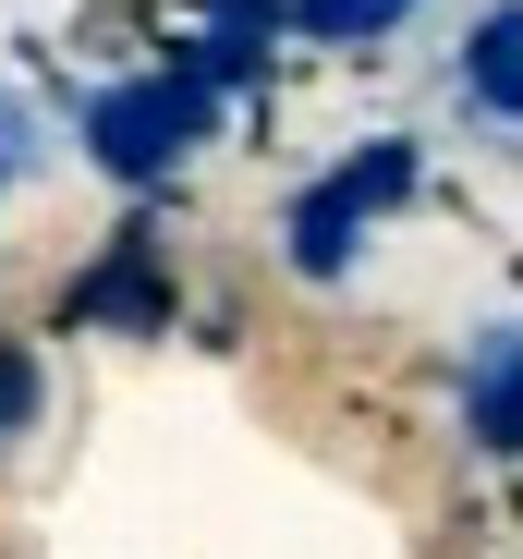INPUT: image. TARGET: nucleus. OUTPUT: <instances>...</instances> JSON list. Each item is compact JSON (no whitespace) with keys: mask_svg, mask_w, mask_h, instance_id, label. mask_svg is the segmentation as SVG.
Instances as JSON below:
<instances>
[{"mask_svg":"<svg viewBox=\"0 0 523 559\" xmlns=\"http://www.w3.org/2000/svg\"><path fill=\"white\" fill-rule=\"evenodd\" d=\"M183 134H195V85L183 73H170V85H122V98L98 110V158L122 182H158L170 158H183Z\"/></svg>","mask_w":523,"mask_h":559,"instance_id":"nucleus-1","label":"nucleus"},{"mask_svg":"<svg viewBox=\"0 0 523 559\" xmlns=\"http://www.w3.org/2000/svg\"><path fill=\"white\" fill-rule=\"evenodd\" d=\"M85 317H158V293H146V243H122V255L98 267V293H85Z\"/></svg>","mask_w":523,"mask_h":559,"instance_id":"nucleus-2","label":"nucleus"},{"mask_svg":"<svg viewBox=\"0 0 523 559\" xmlns=\"http://www.w3.org/2000/svg\"><path fill=\"white\" fill-rule=\"evenodd\" d=\"M475 426H487V450H511V341H487V365H475Z\"/></svg>","mask_w":523,"mask_h":559,"instance_id":"nucleus-3","label":"nucleus"},{"mask_svg":"<svg viewBox=\"0 0 523 559\" xmlns=\"http://www.w3.org/2000/svg\"><path fill=\"white\" fill-rule=\"evenodd\" d=\"M475 98H487V110H511V13H487V25H475Z\"/></svg>","mask_w":523,"mask_h":559,"instance_id":"nucleus-4","label":"nucleus"},{"mask_svg":"<svg viewBox=\"0 0 523 559\" xmlns=\"http://www.w3.org/2000/svg\"><path fill=\"white\" fill-rule=\"evenodd\" d=\"M25 414H37V365L0 341V426H25Z\"/></svg>","mask_w":523,"mask_h":559,"instance_id":"nucleus-5","label":"nucleus"}]
</instances>
